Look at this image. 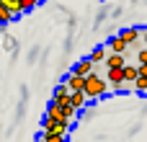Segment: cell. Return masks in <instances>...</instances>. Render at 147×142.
<instances>
[{"instance_id":"6da1fadb","label":"cell","mask_w":147,"mask_h":142,"mask_svg":"<svg viewBox=\"0 0 147 142\" xmlns=\"http://www.w3.org/2000/svg\"><path fill=\"white\" fill-rule=\"evenodd\" d=\"M106 91H109V83H106L98 72H88V75H85L83 93H85V98H88V101H98V98H103V96H106Z\"/></svg>"},{"instance_id":"7a4b0ae2","label":"cell","mask_w":147,"mask_h":142,"mask_svg":"<svg viewBox=\"0 0 147 142\" xmlns=\"http://www.w3.org/2000/svg\"><path fill=\"white\" fill-rule=\"evenodd\" d=\"M116 93H124L127 91V83H124V75H121V67H111L109 70V80H106Z\"/></svg>"},{"instance_id":"3957f363","label":"cell","mask_w":147,"mask_h":142,"mask_svg":"<svg viewBox=\"0 0 147 142\" xmlns=\"http://www.w3.org/2000/svg\"><path fill=\"white\" fill-rule=\"evenodd\" d=\"M127 49H129V47L121 41V36H119V34L106 39V52H111V54H127Z\"/></svg>"},{"instance_id":"277c9868","label":"cell","mask_w":147,"mask_h":142,"mask_svg":"<svg viewBox=\"0 0 147 142\" xmlns=\"http://www.w3.org/2000/svg\"><path fill=\"white\" fill-rule=\"evenodd\" d=\"M52 103H57V106L70 103V91H67V85H65V83H59V85L52 91Z\"/></svg>"},{"instance_id":"5b68a950","label":"cell","mask_w":147,"mask_h":142,"mask_svg":"<svg viewBox=\"0 0 147 142\" xmlns=\"http://www.w3.org/2000/svg\"><path fill=\"white\" fill-rule=\"evenodd\" d=\"M140 34H142L140 28H124L119 36H121V41H124L127 47H134V44H140Z\"/></svg>"},{"instance_id":"8992f818","label":"cell","mask_w":147,"mask_h":142,"mask_svg":"<svg viewBox=\"0 0 147 142\" xmlns=\"http://www.w3.org/2000/svg\"><path fill=\"white\" fill-rule=\"evenodd\" d=\"M65 85H67V91L72 93V91H83V83H85V78H80V75H75V72H70L65 80H62Z\"/></svg>"},{"instance_id":"52a82bcc","label":"cell","mask_w":147,"mask_h":142,"mask_svg":"<svg viewBox=\"0 0 147 142\" xmlns=\"http://www.w3.org/2000/svg\"><path fill=\"white\" fill-rule=\"evenodd\" d=\"M70 106H72L75 111H80L83 106H88V98H85V93H83V91H72V93H70Z\"/></svg>"},{"instance_id":"ba28073f","label":"cell","mask_w":147,"mask_h":142,"mask_svg":"<svg viewBox=\"0 0 147 142\" xmlns=\"http://www.w3.org/2000/svg\"><path fill=\"white\" fill-rule=\"evenodd\" d=\"M124 62H127V57L124 54H111V52H106V60H103V65L111 70V67H124Z\"/></svg>"},{"instance_id":"9c48e42d","label":"cell","mask_w":147,"mask_h":142,"mask_svg":"<svg viewBox=\"0 0 147 142\" xmlns=\"http://www.w3.org/2000/svg\"><path fill=\"white\" fill-rule=\"evenodd\" d=\"M72 72H75V75H80V78H85L88 72H93V62H90L88 57H83V60L72 67Z\"/></svg>"},{"instance_id":"30bf717a","label":"cell","mask_w":147,"mask_h":142,"mask_svg":"<svg viewBox=\"0 0 147 142\" xmlns=\"http://www.w3.org/2000/svg\"><path fill=\"white\" fill-rule=\"evenodd\" d=\"M121 75H124V83H134V78H137V65H129V62H124V67H121Z\"/></svg>"},{"instance_id":"8fae6325","label":"cell","mask_w":147,"mask_h":142,"mask_svg":"<svg viewBox=\"0 0 147 142\" xmlns=\"http://www.w3.org/2000/svg\"><path fill=\"white\" fill-rule=\"evenodd\" d=\"M88 60H90L93 65H101V62L106 60V47H96V49L88 54Z\"/></svg>"},{"instance_id":"7c38bea8","label":"cell","mask_w":147,"mask_h":142,"mask_svg":"<svg viewBox=\"0 0 147 142\" xmlns=\"http://www.w3.org/2000/svg\"><path fill=\"white\" fill-rule=\"evenodd\" d=\"M47 116H52L54 122H67V119L62 116V109H59L57 103H52V101H49V106H47Z\"/></svg>"},{"instance_id":"4fadbf2b","label":"cell","mask_w":147,"mask_h":142,"mask_svg":"<svg viewBox=\"0 0 147 142\" xmlns=\"http://www.w3.org/2000/svg\"><path fill=\"white\" fill-rule=\"evenodd\" d=\"M67 124H70V122H67ZM57 127H59V122H54L52 116L44 114V119H41V132H57Z\"/></svg>"},{"instance_id":"5bb4252c","label":"cell","mask_w":147,"mask_h":142,"mask_svg":"<svg viewBox=\"0 0 147 142\" xmlns=\"http://www.w3.org/2000/svg\"><path fill=\"white\" fill-rule=\"evenodd\" d=\"M109 10H111L109 5H101V10L96 13V21H93V28H98V26H101V23H103V21L109 18Z\"/></svg>"},{"instance_id":"9a60e30c","label":"cell","mask_w":147,"mask_h":142,"mask_svg":"<svg viewBox=\"0 0 147 142\" xmlns=\"http://www.w3.org/2000/svg\"><path fill=\"white\" fill-rule=\"evenodd\" d=\"M41 142H67V137H62L57 132H41Z\"/></svg>"},{"instance_id":"2e32d148","label":"cell","mask_w":147,"mask_h":142,"mask_svg":"<svg viewBox=\"0 0 147 142\" xmlns=\"http://www.w3.org/2000/svg\"><path fill=\"white\" fill-rule=\"evenodd\" d=\"M132 88H134L137 93H147V78L137 75V78H134V83H132Z\"/></svg>"},{"instance_id":"e0dca14e","label":"cell","mask_w":147,"mask_h":142,"mask_svg":"<svg viewBox=\"0 0 147 142\" xmlns=\"http://www.w3.org/2000/svg\"><path fill=\"white\" fill-rule=\"evenodd\" d=\"M3 47H5L8 52H13V57L18 54V44H16V39H13V36H8V34H5V39H3Z\"/></svg>"},{"instance_id":"ac0fdd59","label":"cell","mask_w":147,"mask_h":142,"mask_svg":"<svg viewBox=\"0 0 147 142\" xmlns=\"http://www.w3.org/2000/svg\"><path fill=\"white\" fill-rule=\"evenodd\" d=\"M39 3H41V0H18V8H21V13H28V10H34Z\"/></svg>"},{"instance_id":"d6986e66","label":"cell","mask_w":147,"mask_h":142,"mask_svg":"<svg viewBox=\"0 0 147 142\" xmlns=\"http://www.w3.org/2000/svg\"><path fill=\"white\" fill-rule=\"evenodd\" d=\"M8 10H10V16L16 18V16H21V8H18V0H0Z\"/></svg>"},{"instance_id":"ffe728a7","label":"cell","mask_w":147,"mask_h":142,"mask_svg":"<svg viewBox=\"0 0 147 142\" xmlns=\"http://www.w3.org/2000/svg\"><path fill=\"white\" fill-rule=\"evenodd\" d=\"M8 21H13V16H10V10L0 3V23H8Z\"/></svg>"},{"instance_id":"44dd1931","label":"cell","mask_w":147,"mask_h":142,"mask_svg":"<svg viewBox=\"0 0 147 142\" xmlns=\"http://www.w3.org/2000/svg\"><path fill=\"white\" fill-rule=\"evenodd\" d=\"M137 62H140V65H145V62H147V47H142V49L137 52Z\"/></svg>"},{"instance_id":"7402d4cb","label":"cell","mask_w":147,"mask_h":142,"mask_svg":"<svg viewBox=\"0 0 147 142\" xmlns=\"http://www.w3.org/2000/svg\"><path fill=\"white\" fill-rule=\"evenodd\" d=\"M39 52H41V49H39V47H34V49H31V52H28V62H34V60H36V57H39Z\"/></svg>"},{"instance_id":"603a6c76","label":"cell","mask_w":147,"mask_h":142,"mask_svg":"<svg viewBox=\"0 0 147 142\" xmlns=\"http://www.w3.org/2000/svg\"><path fill=\"white\" fill-rule=\"evenodd\" d=\"M137 75H142V78H147V62H145V65H137Z\"/></svg>"},{"instance_id":"cb8c5ba5","label":"cell","mask_w":147,"mask_h":142,"mask_svg":"<svg viewBox=\"0 0 147 142\" xmlns=\"http://www.w3.org/2000/svg\"><path fill=\"white\" fill-rule=\"evenodd\" d=\"M140 41H142V44L147 47V31H142V34H140Z\"/></svg>"},{"instance_id":"d4e9b609","label":"cell","mask_w":147,"mask_h":142,"mask_svg":"<svg viewBox=\"0 0 147 142\" xmlns=\"http://www.w3.org/2000/svg\"><path fill=\"white\" fill-rule=\"evenodd\" d=\"M145 96H147V93H145Z\"/></svg>"}]
</instances>
